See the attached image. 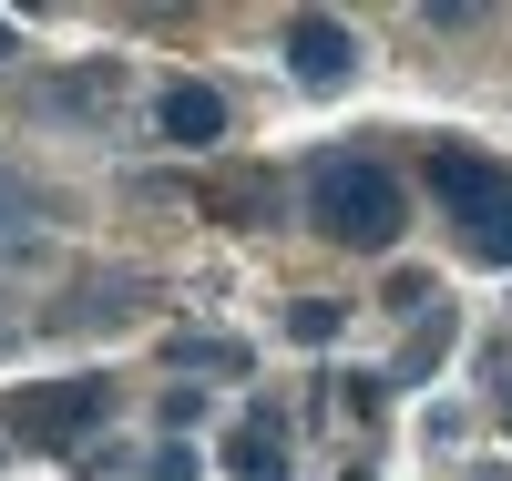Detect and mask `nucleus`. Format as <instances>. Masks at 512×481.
I'll list each match as a JSON object with an SVG mask.
<instances>
[{"instance_id":"423d86ee","label":"nucleus","mask_w":512,"mask_h":481,"mask_svg":"<svg viewBox=\"0 0 512 481\" xmlns=\"http://www.w3.org/2000/svg\"><path fill=\"white\" fill-rule=\"evenodd\" d=\"M113 103H123V62H82L62 82H31V113L41 123H103Z\"/></svg>"},{"instance_id":"9d476101","label":"nucleus","mask_w":512,"mask_h":481,"mask_svg":"<svg viewBox=\"0 0 512 481\" xmlns=\"http://www.w3.org/2000/svg\"><path fill=\"white\" fill-rule=\"evenodd\" d=\"M441 348H451V308L431 297V308H420V328H410V348H400V369H390V389H400V379H431Z\"/></svg>"},{"instance_id":"0eeeda50","label":"nucleus","mask_w":512,"mask_h":481,"mask_svg":"<svg viewBox=\"0 0 512 481\" xmlns=\"http://www.w3.org/2000/svg\"><path fill=\"white\" fill-rule=\"evenodd\" d=\"M226 471H236V481H287V410H277V400H256V410L226 430Z\"/></svg>"},{"instance_id":"6e6552de","label":"nucleus","mask_w":512,"mask_h":481,"mask_svg":"<svg viewBox=\"0 0 512 481\" xmlns=\"http://www.w3.org/2000/svg\"><path fill=\"white\" fill-rule=\"evenodd\" d=\"M154 134L164 144H216L226 134V93L216 82H164L154 93Z\"/></svg>"},{"instance_id":"20e7f679","label":"nucleus","mask_w":512,"mask_h":481,"mask_svg":"<svg viewBox=\"0 0 512 481\" xmlns=\"http://www.w3.org/2000/svg\"><path fill=\"white\" fill-rule=\"evenodd\" d=\"M195 205H205V226H277V215H287V185H277L267 164H216V174L195 185Z\"/></svg>"},{"instance_id":"f03ea898","label":"nucleus","mask_w":512,"mask_h":481,"mask_svg":"<svg viewBox=\"0 0 512 481\" xmlns=\"http://www.w3.org/2000/svg\"><path fill=\"white\" fill-rule=\"evenodd\" d=\"M431 195L451 205V226H461V246L482 267H512V164H492L472 144H441L431 154Z\"/></svg>"},{"instance_id":"6ab92c4d","label":"nucleus","mask_w":512,"mask_h":481,"mask_svg":"<svg viewBox=\"0 0 512 481\" xmlns=\"http://www.w3.org/2000/svg\"><path fill=\"white\" fill-rule=\"evenodd\" d=\"M0 348H11V318H0Z\"/></svg>"},{"instance_id":"f8f14e48","label":"nucleus","mask_w":512,"mask_h":481,"mask_svg":"<svg viewBox=\"0 0 512 481\" xmlns=\"http://www.w3.org/2000/svg\"><path fill=\"white\" fill-rule=\"evenodd\" d=\"M41 226V195L21 185V164H0V246H11V236H31Z\"/></svg>"},{"instance_id":"dca6fc26","label":"nucleus","mask_w":512,"mask_h":481,"mask_svg":"<svg viewBox=\"0 0 512 481\" xmlns=\"http://www.w3.org/2000/svg\"><path fill=\"white\" fill-rule=\"evenodd\" d=\"M492 379H502V420H512V348H502V359H492Z\"/></svg>"},{"instance_id":"4468645a","label":"nucleus","mask_w":512,"mask_h":481,"mask_svg":"<svg viewBox=\"0 0 512 481\" xmlns=\"http://www.w3.org/2000/svg\"><path fill=\"white\" fill-rule=\"evenodd\" d=\"M134 471H144V481H205V461H195L185 441H164V451H154V461H134Z\"/></svg>"},{"instance_id":"a211bd4d","label":"nucleus","mask_w":512,"mask_h":481,"mask_svg":"<svg viewBox=\"0 0 512 481\" xmlns=\"http://www.w3.org/2000/svg\"><path fill=\"white\" fill-rule=\"evenodd\" d=\"M472 481H512V471H472Z\"/></svg>"},{"instance_id":"ddd939ff","label":"nucleus","mask_w":512,"mask_h":481,"mask_svg":"<svg viewBox=\"0 0 512 481\" xmlns=\"http://www.w3.org/2000/svg\"><path fill=\"white\" fill-rule=\"evenodd\" d=\"M338 328H349V308H338V297H297V308H287V338H308V348H328Z\"/></svg>"},{"instance_id":"1a4fd4ad","label":"nucleus","mask_w":512,"mask_h":481,"mask_svg":"<svg viewBox=\"0 0 512 481\" xmlns=\"http://www.w3.org/2000/svg\"><path fill=\"white\" fill-rule=\"evenodd\" d=\"M134 297H154V287L123 277V267H113V277H82L62 308H52V328H113V318H134Z\"/></svg>"},{"instance_id":"7ed1b4c3","label":"nucleus","mask_w":512,"mask_h":481,"mask_svg":"<svg viewBox=\"0 0 512 481\" xmlns=\"http://www.w3.org/2000/svg\"><path fill=\"white\" fill-rule=\"evenodd\" d=\"M103 420H113V379H41V389H11V441H31V451H93Z\"/></svg>"},{"instance_id":"9b49d317","label":"nucleus","mask_w":512,"mask_h":481,"mask_svg":"<svg viewBox=\"0 0 512 481\" xmlns=\"http://www.w3.org/2000/svg\"><path fill=\"white\" fill-rule=\"evenodd\" d=\"M164 359H175V369H216V379H246V348H236V338H205V328H185L175 348H164Z\"/></svg>"},{"instance_id":"f257e3e1","label":"nucleus","mask_w":512,"mask_h":481,"mask_svg":"<svg viewBox=\"0 0 512 481\" xmlns=\"http://www.w3.org/2000/svg\"><path fill=\"white\" fill-rule=\"evenodd\" d=\"M308 226L359 246V256H390L400 226H410V195H400V174L379 154H318L308 164Z\"/></svg>"},{"instance_id":"39448f33","label":"nucleus","mask_w":512,"mask_h":481,"mask_svg":"<svg viewBox=\"0 0 512 481\" xmlns=\"http://www.w3.org/2000/svg\"><path fill=\"white\" fill-rule=\"evenodd\" d=\"M287 62H297V82H308V93H338V82H349V62H359V41H349V21L297 11V21H287Z\"/></svg>"},{"instance_id":"2eb2a0df","label":"nucleus","mask_w":512,"mask_h":481,"mask_svg":"<svg viewBox=\"0 0 512 481\" xmlns=\"http://www.w3.org/2000/svg\"><path fill=\"white\" fill-rule=\"evenodd\" d=\"M195 420H205V389H164V430H175V441H185Z\"/></svg>"},{"instance_id":"f3484780","label":"nucleus","mask_w":512,"mask_h":481,"mask_svg":"<svg viewBox=\"0 0 512 481\" xmlns=\"http://www.w3.org/2000/svg\"><path fill=\"white\" fill-rule=\"evenodd\" d=\"M11 52H21V31H11V21H0V62H11Z\"/></svg>"}]
</instances>
